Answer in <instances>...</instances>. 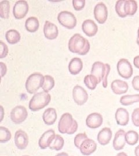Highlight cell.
<instances>
[{
	"label": "cell",
	"instance_id": "1",
	"mask_svg": "<svg viewBox=\"0 0 139 156\" xmlns=\"http://www.w3.org/2000/svg\"><path fill=\"white\" fill-rule=\"evenodd\" d=\"M68 49L72 53L85 55L90 50V43L81 34H75L68 41Z\"/></svg>",
	"mask_w": 139,
	"mask_h": 156
},
{
	"label": "cell",
	"instance_id": "2",
	"mask_svg": "<svg viewBox=\"0 0 139 156\" xmlns=\"http://www.w3.org/2000/svg\"><path fill=\"white\" fill-rule=\"evenodd\" d=\"M78 129V123L73 119L72 115L69 113H64L58 123V129L61 134L71 135L75 133Z\"/></svg>",
	"mask_w": 139,
	"mask_h": 156
},
{
	"label": "cell",
	"instance_id": "3",
	"mask_svg": "<svg viewBox=\"0 0 139 156\" xmlns=\"http://www.w3.org/2000/svg\"><path fill=\"white\" fill-rule=\"evenodd\" d=\"M110 71V66L108 64H104L100 62H96L93 64L91 74L97 78L99 83H103V86L107 87V77Z\"/></svg>",
	"mask_w": 139,
	"mask_h": 156
},
{
	"label": "cell",
	"instance_id": "4",
	"mask_svg": "<svg viewBox=\"0 0 139 156\" xmlns=\"http://www.w3.org/2000/svg\"><path fill=\"white\" fill-rule=\"evenodd\" d=\"M51 100L50 95L46 91L37 93L34 95L29 102V108L32 111H38L47 106Z\"/></svg>",
	"mask_w": 139,
	"mask_h": 156
},
{
	"label": "cell",
	"instance_id": "5",
	"mask_svg": "<svg viewBox=\"0 0 139 156\" xmlns=\"http://www.w3.org/2000/svg\"><path fill=\"white\" fill-rule=\"evenodd\" d=\"M44 82V76L40 73H34L30 75L26 82V89L30 94L35 93L42 87Z\"/></svg>",
	"mask_w": 139,
	"mask_h": 156
},
{
	"label": "cell",
	"instance_id": "6",
	"mask_svg": "<svg viewBox=\"0 0 139 156\" xmlns=\"http://www.w3.org/2000/svg\"><path fill=\"white\" fill-rule=\"evenodd\" d=\"M57 20L63 27L68 29H73L77 25V19L70 12L62 11L57 16Z\"/></svg>",
	"mask_w": 139,
	"mask_h": 156
},
{
	"label": "cell",
	"instance_id": "7",
	"mask_svg": "<svg viewBox=\"0 0 139 156\" xmlns=\"http://www.w3.org/2000/svg\"><path fill=\"white\" fill-rule=\"evenodd\" d=\"M117 68L118 74L122 78L128 79L133 75V67L127 59H120L117 63Z\"/></svg>",
	"mask_w": 139,
	"mask_h": 156
},
{
	"label": "cell",
	"instance_id": "8",
	"mask_svg": "<svg viewBox=\"0 0 139 156\" xmlns=\"http://www.w3.org/2000/svg\"><path fill=\"white\" fill-rule=\"evenodd\" d=\"M27 116V111L24 106H16L11 112V119L15 124L23 123Z\"/></svg>",
	"mask_w": 139,
	"mask_h": 156
},
{
	"label": "cell",
	"instance_id": "9",
	"mask_svg": "<svg viewBox=\"0 0 139 156\" xmlns=\"http://www.w3.org/2000/svg\"><path fill=\"white\" fill-rule=\"evenodd\" d=\"M72 97L78 105H83L88 100V94L82 87L77 85L72 90Z\"/></svg>",
	"mask_w": 139,
	"mask_h": 156
},
{
	"label": "cell",
	"instance_id": "10",
	"mask_svg": "<svg viewBox=\"0 0 139 156\" xmlns=\"http://www.w3.org/2000/svg\"><path fill=\"white\" fill-rule=\"evenodd\" d=\"M28 4L24 0L17 1L13 8V13L17 19H21L26 16L28 11Z\"/></svg>",
	"mask_w": 139,
	"mask_h": 156
},
{
	"label": "cell",
	"instance_id": "11",
	"mask_svg": "<svg viewBox=\"0 0 139 156\" xmlns=\"http://www.w3.org/2000/svg\"><path fill=\"white\" fill-rule=\"evenodd\" d=\"M94 16L99 23L103 24L106 22L108 17V10L104 3L100 2L96 5L94 8Z\"/></svg>",
	"mask_w": 139,
	"mask_h": 156
},
{
	"label": "cell",
	"instance_id": "12",
	"mask_svg": "<svg viewBox=\"0 0 139 156\" xmlns=\"http://www.w3.org/2000/svg\"><path fill=\"white\" fill-rule=\"evenodd\" d=\"M56 135L55 131L49 129L45 131L39 138L38 145L41 149H45L49 147L55 139Z\"/></svg>",
	"mask_w": 139,
	"mask_h": 156
},
{
	"label": "cell",
	"instance_id": "13",
	"mask_svg": "<svg viewBox=\"0 0 139 156\" xmlns=\"http://www.w3.org/2000/svg\"><path fill=\"white\" fill-rule=\"evenodd\" d=\"M15 144L19 149H25L28 144V136L27 133L22 129L17 130L15 135Z\"/></svg>",
	"mask_w": 139,
	"mask_h": 156
},
{
	"label": "cell",
	"instance_id": "14",
	"mask_svg": "<svg viewBox=\"0 0 139 156\" xmlns=\"http://www.w3.org/2000/svg\"><path fill=\"white\" fill-rule=\"evenodd\" d=\"M103 122V116L98 113H92L89 115L86 119V126L90 128H99Z\"/></svg>",
	"mask_w": 139,
	"mask_h": 156
},
{
	"label": "cell",
	"instance_id": "15",
	"mask_svg": "<svg viewBox=\"0 0 139 156\" xmlns=\"http://www.w3.org/2000/svg\"><path fill=\"white\" fill-rule=\"evenodd\" d=\"M97 149V144L93 140L86 139L81 145L79 150L83 156H89Z\"/></svg>",
	"mask_w": 139,
	"mask_h": 156
},
{
	"label": "cell",
	"instance_id": "16",
	"mask_svg": "<svg viewBox=\"0 0 139 156\" xmlns=\"http://www.w3.org/2000/svg\"><path fill=\"white\" fill-rule=\"evenodd\" d=\"M125 135V131L121 129H119L116 133L113 140V147L115 151H121L124 148L126 143Z\"/></svg>",
	"mask_w": 139,
	"mask_h": 156
},
{
	"label": "cell",
	"instance_id": "17",
	"mask_svg": "<svg viewBox=\"0 0 139 156\" xmlns=\"http://www.w3.org/2000/svg\"><path fill=\"white\" fill-rule=\"evenodd\" d=\"M44 33L45 38L53 40L56 39L58 36L59 31L55 24L49 21H46L44 26Z\"/></svg>",
	"mask_w": 139,
	"mask_h": 156
},
{
	"label": "cell",
	"instance_id": "18",
	"mask_svg": "<svg viewBox=\"0 0 139 156\" xmlns=\"http://www.w3.org/2000/svg\"><path fill=\"white\" fill-rule=\"evenodd\" d=\"M111 88L114 94L121 95L127 92L129 86L126 82L119 79H116L111 83Z\"/></svg>",
	"mask_w": 139,
	"mask_h": 156
},
{
	"label": "cell",
	"instance_id": "19",
	"mask_svg": "<svg viewBox=\"0 0 139 156\" xmlns=\"http://www.w3.org/2000/svg\"><path fill=\"white\" fill-rule=\"evenodd\" d=\"M83 33L88 37L95 36L98 31V27L94 21L88 19L85 20L82 24Z\"/></svg>",
	"mask_w": 139,
	"mask_h": 156
},
{
	"label": "cell",
	"instance_id": "20",
	"mask_svg": "<svg viewBox=\"0 0 139 156\" xmlns=\"http://www.w3.org/2000/svg\"><path fill=\"white\" fill-rule=\"evenodd\" d=\"M117 124L119 126H125L129 120V114L128 111L123 108H119L117 110L115 115Z\"/></svg>",
	"mask_w": 139,
	"mask_h": 156
},
{
	"label": "cell",
	"instance_id": "21",
	"mask_svg": "<svg viewBox=\"0 0 139 156\" xmlns=\"http://www.w3.org/2000/svg\"><path fill=\"white\" fill-rule=\"evenodd\" d=\"M112 131L110 128L105 127L101 129L97 135V141L100 145L105 146L109 144L112 138Z\"/></svg>",
	"mask_w": 139,
	"mask_h": 156
},
{
	"label": "cell",
	"instance_id": "22",
	"mask_svg": "<svg viewBox=\"0 0 139 156\" xmlns=\"http://www.w3.org/2000/svg\"><path fill=\"white\" fill-rule=\"evenodd\" d=\"M83 68V62L81 58L75 57L71 59L68 64V70L72 75H75L81 71Z\"/></svg>",
	"mask_w": 139,
	"mask_h": 156
},
{
	"label": "cell",
	"instance_id": "23",
	"mask_svg": "<svg viewBox=\"0 0 139 156\" xmlns=\"http://www.w3.org/2000/svg\"><path fill=\"white\" fill-rule=\"evenodd\" d=\"M42 119L46 124H53L55 123L57 119V113L55 109L53 108H49L46 109L43 113Z\"/></svg>",
	"mask_w": 139,
	"mask_h": 156
},
{
	"label": "cell",
	"instance_id": "24",
	"mask_svg": "<svg viewBox=\"0 0 139 156\" xmlns=\"http://www.w3.org/2000/svg\"><path fill=\"white\" fill-rule=\"evenodd\" d=\"M39 26V21L35 17H30L26 20L25 27L28 32L35 33L38 30Z\"/></svg>",
	"mask_w": 139,
	"mask_h": 156
},
{
	"label": "cell",
	"instance_id": "25",
	"mask_svg": "<svg viewBox=\"0 0 139 156\" xmlns=\"http://www.w3.org/2000/svg\"><path fill=\"white\" fill-rule=\"evenodd\" d=\"M137 10V4L134 0H125L124 4V11L126 15L132 16L134 15Z\"/></svg>",
	"mask_w": 139,
	"mask_h": 156
},
{
	"label": "cell",
	"instance_id": "26",
	"mask_svg": "<svg viewBox=\"0 0 139 156\" xmlns=\"http://www.w3.org/2000/svg\"><path fill=\"white\" fill-rule=\"evenodd\" d=\"M5 38L9 44H15L20 41L21 36L16 30H10L6 33Z\"/></svg>",
	"mask_w": 139,
	"mask_h": 156
},
{
	"label": "cell",
	"instance_id": "27",
	"mask_svg": "<svg viewBox=\"0 0 139 156\" xmlns=\"http://www.w3.org/2000/svg\"><path fill=\"white\" fill-rule=\"evenodd\" d=\"M139 94L126 95L120 99V103L124 106L131 105L135 102H139Z\"/></svg>",
	"mask_w": 139,
	"mask_h": 156
},
{
	"label": "cell",
	"instance_id": "28",
	"mask_svg": "<svg viewBox=\"0 0 139 156\" xmlns=\"http://www.w3.org/2000/svg\"><path fill=\"white\" fill-rule=\"evenodd\" d=\"M125 140L126 142L128 145L134 146L136 145L139 141V134L136 131L134 130L129 131L127 133H126Z\"/></svg>",
	"mask_w": 139,
	"mask_h": 156
},
{
	"label": "cell",
	"instance_id": "29",
	"mask_svg": "<svg viewBox=\"0 0 139 156\" xmlns=\"http://www.w3.org/2000/svg\"><path fill=\"white\" fill-rule=\"evenodd\" d=\"M10 5L8 0H3L0 2V17L2 19H8L9 16Z\"/></svg>",
	"mask_w": 139,
	"mask_h": 156
},
{
	"label": "cell",
	"instance_id": "30",
	"mask_svg": "<svg viewBox=\"0 0 139 156\" xmlns=\"http://www.w3.org/2000/svg\"><path fill=\"white\" fill-rule=\"evenodd\" d=\"M64 139L59 135H56L55 139L53 140L50 146L49 149L52 150H55L56 151H59L61 150L64 146Z\"/></svg>",
	"mask_w": 139,
	"mask_h": 156
},
{
	"label": "cell",
	"instance_id": "31",
	"mask_svg": "<svg viewBox=\"0 0 139 156\" xmlns=\"http://www.w3.org/2000/svg\"><path fill=\"white\" fill-rule=\"evenodd\" d=\"M84 83L86 86L90 90L96 89L97 84L99 83L97 78L93 75H88L84 78Z\"/></svg>",
	"mask_w": 139,
	"mask_h": 156
},
{
	"label": "cell",
	"instance_id": "32",
	"mask_svg": "<svg viewBox=\"0 0 139 156\" xmlns=\"http://www.w3.org/2000/svg\"><path fill=\"white\" fill-rule=\"evenodd\" d=\"M55 86V80L50 75H45L44 76V82L42 86V89L44 91L48 92L52 89Z\"/></svg>",
	"mask_w": 139,
	"mask_h": 156
},
{
	"label": "cell",
	"instance_id": "33",
	"mask_svg": "<svg viewBox=\"0 0 139 156\" xmlns=\"http://www.w3.org/2000/svg\"><path fill=\"white\" fill-rule=\"evenodd\" d=\"M12 135L8 128L0 127V142L5 143L11 139Z\"/></svg>",
	"mask_w": 139,
	"mask_h": 156
},
{
	"label": "cell",
	"instance_id": "34",
	"mask_svg": "<svg viewBox=\"0 0 139 156\" xmlns=\"http://www.w3.org/2000/svg\"><path fill=\"white\" fill-rule=\"evenodd\" d=\"M125 0H118L115 4V11L118 15L121 17H125L127 15L124 11Z\"/></svg>",
	"mask_w": 139,
	"mask_h": 156
},
{
	"label": "cell",
	"instance_id": "35",
	"mask_svg": "<svg viewBox=\"0 0 139 156\" xmlns=\"http://www.w3.org/2000/svg\"><path fill=\"white\" fill-rule=\"evenodd\" d=\"M86 139H88V136L85 133L77 134L74 138V145L75 147L78 149H79L82 142Z\"/></svg>",
	"mask_w": 139,
	"mask_h": 156
},
{
	"label": "cell",
	"instance_id": "36",
	"mask_svg": "<svg viewBox=\"0 0 139 156\" xmlns=\"http://www.w3.org/2000/svg\"><path fill=\"white\" fill-rule=\"evenodd\" d=\"M85 5V0H73L72 5L76 11H81L83 9Z\"/></svg>",
	"mask_w": 139,
	"mask_h": 156
},
{
	"label": "cell",
	"instance_id": "37",
	"mask_svg": "<svg viewBox=\"0 0 139 156\" xmlns=\"http://www.w3.org/2000/svg\"><path fill=\"white\" fill-rule=\"evenodd\" d=\"M8 53V48L2 41H0V58H4Z\"/></svg>",
	"mask_w": 139,
	"mask_h": 156
},
{
	"label": "cell",
	"instance_id": "38",
	"mask_svg": "<svg viewBox=\"0 0 139 156\" xmlns=\"http://www.w3.org/2000/svg\"><path fill=\"white\" fill-rule=\"evenodd\" d=\"M132 120L136 127H139V108L135 109L133 112Z\"/></svg>",
	"mask_w": 139,
	"mask_h": 156
},
{
	"label": "cell",
	"instance_id": "39",
	"mask_svg": "<svg viewBox=\"0 0 139 156\" xmlns=\"http://www.w3.org/2000/svg\"><path fill=\"white\" fill-rule=\"evenodd\" d=\"M132 83L134 89L139 91V75H137L134 77Z\"/></svg>",
	"mask_w": 139,
	"mask_h": 156
},
{
	"label": "cell",
	"instance_id": "40",
	"mask_svg": "<svg viewBox=\"0 0 139 156\" xmlns=\"http://www.w3.org/2000/svg\"><path fill=\"white\" fill-rule=\"evenodd\" d=\"M6 71H7V68L5 64L2 62H0V74H1V78L5 75Z\"/></svg>",
	"mask_w": 139,
	"mask_h": 156
},
{
	"label": "cell",
	"instance_id": "41",
	"mask_svg": "<svg viewBox=\"0 0 139 156\" xmlns=\"http://www.w3.org/2000/svg\"><path fill=\"white\" fill-rule=\"evenodd\" d=\"M134 64L135 67L139 69V56H136L134 58Z\"/></svg>",
	"mask_w": 139,
	"mask_h": 156
},
{
	"label": "cell",
	"instance_id": "42",
	"mask_svg": "<svg viewBox=\"0 0 139 156\" xmlns=\"http://www.w3.org/2000/svg\"><path fill=\"white\" fill-rule=\"evenodd\" d=\"M4 111L3 107L0 106V122H1L2 120L3 117H4Z\"/></svg>",
	"mask_w": 139,
	"mask_h": 156
},
{
	"label": "cell",
	"instance_id": "43",
	"mask_svg": "<svg viewBox=\"0 0 139 156\" xmlns=\"http://www.w3.org/2000/svg\"><path fill=\"white\" fill-rule=\"evenodd\" d=\"M134 154H135V156H139V145H138V146L135 148Z\"/></svg>",
	"mask_w": 139,
	"mask_h": 156
},
{
	"label": "cell",
	"instance_id": "44",
	"mask_svg": "<svg viewBox=\"0 0 139 156\" xmlns=\"http://www.w3.org/2000/svg\"><path fill=\"white\" fill-rule=\"evenodd\" d=\"M56 156H68V154L66 153H64V152H63V153H59L58 154H57Z\"/></svg>",
	"mask_w": 139,
	"mask_h": 156
},
{
	"label": "cell",
	"instance_id": "45",
	"mask_svg": "<svg viewBox=\"0 0 139 156\" xmlns=\"http://www.w3.org/2000/svg\"><path fill=\"white\" fill-rule=\"evenodd\" d=\"M116 156H128V155L125 153L121 152V153H119L118 154H117V155Z\"/></svg>",
	"mask_w": 139,
	"mask_h": 156
},
{
	"label": "cell",
	"instance_id": "46",
	"mask_svg": "<svg viewBox=\"0 0 139 156\" xmlns=\"http://www.w3.org/2000/svg\"><path fill=\"white\" fill-rule=\"evenodd\" d=\"M137 38L139 39V28H138V30H137Z\"/></svg>",
	"mask_w": 139,
	"mask_h": 156
},
{
	"label": "cell",
	"instance_id": "47",
	"mask_svg": "<svg viewBox=\"0 0 139 156\" xmlns=\"http://www.w3.org/2000/svg\"><path fill=\"white\" fill-rule=\"evenodd\" d=\"M136 42H137V45H139V39H138V38H137V40H136Z\"/></svg>",
	"mask_w": 139,
	"mask_h": 156
},
{
	"label": "cell",
	"instance_id": "48",
	"mask_svg": "<svg viewBox=\"0 0 139 156\" xmlns=\"http://www.w3.org/2000/svg\"></svg>",
	"mask_w": 139,
	"mask_h": 156
}]
</instances>
